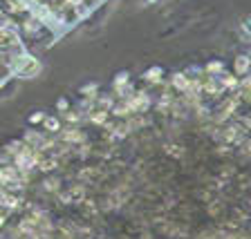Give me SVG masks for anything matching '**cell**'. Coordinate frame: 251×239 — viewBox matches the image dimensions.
Here are the masks:
<instances>
[{
  "instance_id": "cell-1",
  "label": "cell",
  "mask_w": 251,
  "mask_h": 239,
  "mask_svg": "<svg viewBox=\"0 0 251 239\" xmlns=\"http://www.w3.org/2000/svg\"><path fill=\"white\" fill-rule=\"evenodd\" d=\"M9 67L18 78H34L41 72V61L29 56V54H21L18 58H14V61L9 63Z\"/></svg>"
},
{
  "instance_id": "cell-2",
  "label": "cell",
  "mask_w": 251,
  "mask_h": 239,
  "mask_svg": "<svg viewBox=\"0 0 251 239\" xmlns=\"http://www.w3.org/2000/svg\"><path fill=\"white\" fill-rule=\"evenodd\" d=\"M23 181H25V177L16 166L0 168V186H2V190H21Z\"/></svg>"
},
{
  "instance_id": "cell-3",
  "label": "cell",
  "mask_w": 251,
  "mask_h": 239,
  "mask_svg": "<svg viewBox=\"0 0 251 239\" xmlns=\"http://www.w3.org/2000/svg\"><path fill=\"white\" fill-rule=\"evenodd\" d=\"M21 45V38H18V31L11 22L7 25H0V49H14V47Z\"/></svg>"
},
{
  "instance_id": "cell-4",
  "label": "cell",
  "mask_w": 251,
  "mask_h": 239,
  "mask_svg": "<svg viewBox=\"0 0 251 239\" xmlns=\"http://www.w3.org/2000/svg\"><path fill=\"white\" fill-rule=\"evenodd\" d=\"M126 105H128V109L130 112H144V109L151 105V101H148L146 94L141 92H135L132 96H128V101H126Z\"/></svg>"
},
{
  "instance_id": "cell-5",
  "label": "cell",
  "mask_w": 251,
  "mask_h": 239,
  "mask_svg": "<svg viewBox=\"0 0 251 239\" xmlns=\"http://www.w3.org/2000/svg\"><path fill=\"white\" fill-rule=\"evenodd\" d=\"M249 72H251V56L240 54L233 61V74L235 76H249Z\"/></svg>"
},
{
  "instance_id": "cell-6",
  "label": "cell",
  "mask_w": 251,
  "mask_h": 239,
  "mask_svg": "<svg viewBox=\"0 0 251 239\" xmlns=\"http://www.w3.org/2000/svg\"><path fill=\"white\" fill-rule=\"evenodd\" d=\"M188 83H191V78H188L186 72L173 74V87H175V89H179V92H186V89H188Z\"/></svg>"
},
{
  "instance_id": "cell-7",
  "label": "cell",
  "mask_w": 251,
  "mask_h": 239,
  "mask_svg": "<svg viewBox=\"0 0 251 239\" xmlns=\"http://www.w3.org/2000/svg\"><path fill=\"white\" fill-rule=\"evenodd\" d=\"M220 74H225V63L222 61H211L204 67V76H220Z\"/></svg>"
},
{
  "instance_id": "cell-8",
  "label": "cell",
  "mask_w": 251,
  "mask_h": 239,
  "mask_svg": "<svg viewBox=\"0 0 251 239\" xmlns=\"http://www.w3.org/2000/svg\"><path fill=\"white\" fill-rule=\"evenodd\" d=\"M238 87H240V96H245V99L251 103V76L242 78L240 83H238Z\"/></svg>"
},
{
  "instance_id": "cell-9",
  "label": "cell",
  "mask_w": 251,
  "mask_h": 239,
  "mask_svg": "<svg viewBox=\"0 0 251 239\" xmlns=\"http://www.w3.org/2000/svg\"><path fill=\"white\" fill-rule=\"evenodd\" d=\"M162 74H164L162 67H151L146 72V78L151 81V83H157V81H162Z\"/></svg>"
},
{
  "instance_id": "cell-10",
  "label": "cell",
  "mask_w": 251,
  "mask_h": 239,
  "mask_svg": "<svg viewBox=\"0 0 251 239\" xmlns=\"http://www.w3.org/2000/svg\"><path fill=\"white\" fill-rule=\"evenodd\" d=\"M43 123H45V130L47 132H56L58 128H61L58 119H54V116H45V121H43Z\"/></svg>"
},
{
  "instance_id": "cell-11",
  "label": "cell",
  "mask_w": 251,
  "mask_h": 239,
  "mask_svg": "<svg viewBox=\"0 0 251 239\" xmlns=\"http://www.w3.org/2000/svg\"><path fill=\"white\" fill-rule=\"evenodd\" d=\"M63 139H65V141H72V143H76V141H83V134H81L78 130H65Z\"/></svg>"
},
{
  "instance_id": "cell-12",
  "label": "cell",
  "mask_w": 251,
  "mask_h": 239,
  "mask_svg": "<svg viewBox=\"0 0 251 239\" xmlns=\"http://www.w3.org/2000/svg\"><path fill=\"white\" fill-rule=\"evenodd\" d=\"M43 121H45V112H34V114L29 116V123H31V125L43 123Z\"/></svg>"
},
{
  "instance_id": "cell-13",
  "label": "cell",
  "mask_w": 251,
  "mask_h": 239,
  "mask_svg": "<svg viewBox=\"0 0 251 239\" xmlns=\"http://www.w3.org/2000/svg\"><path fill=\"white\" fill-rule=\"evenodd\" d=\"M242 31H245L247 36L251 38V16H249V18H245V21H242Z\"/></svg>"
},
{
  "instance_id": "cell-14",
  "label": "cell",
  "mask_w": 251,
  "mask_h": 239,
  "mask_svg": "<svg viewBox=\"0 0 251 239\" xmlns=\"http://www.w3.org/2000/svg\"><path fill=\"white\" fill-rule=\"evenodd\" d=\"M105 116H108V114H105V112H94L92 121H97V123H103V121H105Z\"/></svg>"
},
{
  "instance_id": "cell-15",
  "label": "cell",
  "mask_w": 251,
  "mask_h": 239,
  "mask_svg": "<svg viewBox=\"0 0 251 239\" xmlns=\"http://www.w3.org/2000/svg\"><path fill=\"white\" fill-rule=\"evenodd\" d=\"M81 92H83V94H90V96H94V92H97V85H85Z\"/></svg>"
},
{
  "instance_id": "cell-16",
  "label": "cell",
  "mask_w": 251,
  "mask_h": 239,
  "mask_svg": "<svg viewBox=\"0 0 251 239\" xmlns=\"http://www.w3.org/2000/svg\"><path fill=\"white\" fill-rule=\"evenodd\" d=\"M65 119H68V121H78V116L74 114V112H68V114H65Z\"/></svg>"
},
{
  "instance_id": "cell-17",
  "label": "cell",
  "mask_w": 251,
  "mask_h": 239,
  "mask_svg": "<svg viewBox=\"0 0 251 239\" xmlns=\"http://www.w3.org/2000/svg\"><path fill=\"white\" fill-rule=\"evenodd\" d=\"M2 224H5V215L0 213V226H2Z\"/></svg>"
},
{
  "instance_id": "cell-18",
  "label": "cell",
  "mask_w": 251,
  "mask_h": 239,
  "mask_svg": "<svg viewBox=\"0 0 251 239\" xmlns=\"http://www.w3.org/2000/svg\"><path fill=\"white\" fill-rule=\"evenodd\" d=\"M0 16H2V7H0Z\"/></svg>"
}]
</instances>
